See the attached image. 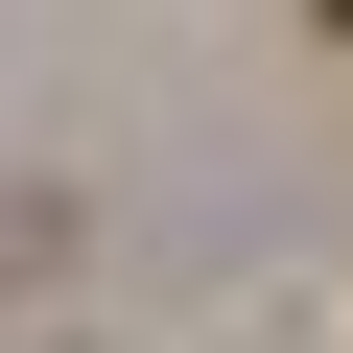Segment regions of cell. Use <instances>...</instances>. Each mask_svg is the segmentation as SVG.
Masks as SVG:
<instances>
[{"label": "cell", "instance_id": "cell-1", "mask_svg": "<svg viewBox=\"0 0 353 353\" xmlns=\"http://www.w3.org/2000/svg\"><path fill=\"white\" fill-rule=\"evenodd\" d=\"M330 48H353V0H330Z\"/></svg>", "mask_w": 353, "mask_h": 353}]
</instances>
